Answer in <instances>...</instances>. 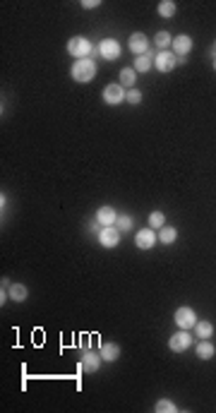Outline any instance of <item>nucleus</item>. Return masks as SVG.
<instances>
[{
	"instance_id": "obj_1",
	"label": "nucleus",
	"mask_w": 216,
	"mask_h": 413,
	"mask_svg": "<svg viewBox=\"0 0 216 413\" xmlns=\"http://www.w3.org/2000/svg\"><path fill=\"white\" fill-rule=\"evenodd\" d=\"M70 75H72V79H75V82L86 84V82H91V79H94V75H96V63H94L91 58L75 60V65H72V70H70Z\"/></svg>"
},
{
	"instance_id": "obj_2",
	"label": "nucleus",
	"mask_w": 216,
	"mask_h": 413,
	"mask_svg": "<svg viewBox=\"0 0 216 413\" xmlns=\"http://www.w3.org/2000/svg\"><path fill=\"white\" fill-rule=\"evenodd\" d=\"M67 53L75 55L77 60L89 58V55H91V41H89V39H84V36H75V39H70V41H67Z\"/></svg>"
},
{
	"instance_id": "obj_3",
	"label": "nucleus",
	"mask_w": 216,
	"mask_h": 413,
	"mask_svg": "<svg viewBox=\"0 0 216 413\" xmlns=\"http://www.w3.org/2000/svg\"><path fill=\"white\" fill-rule=\"evenodd\" d=\"M173 320H175L178 329H187V332L194 329V325H197V315H194L192 307H178L175 315H173Z\"/></svg>"
},
{
	"instance_id": "obj_4",
	"label": "nucleus",
	"mask_w": 216,
	"mask_h": 413,
	"mask_svg": "<svg viewBox=\"0 0 216 413\" xmlns=\"http://www.w3.org/2000/svg\"><path fill=\"white\" fill-rule=\"evenodd\" d=\"M190 346H192V334H190L187 329H180L178 334H173V337L168 339V348L175 351V353H183V351H187Z\"/></svg>"
},
{
	"instance_id": "obj_5",
	"label": "nucleus",
	"mask_w": 216,
	"mask_h": 413,
	"mask_svg": "<svg viewBox=\"0 0 216 413\" xmlns=\"http://www.w3.org/2000/svg\"><path fill=\"white\" fill-rule=\"evenodd\" d=\"M96 53L103 58V60H118L120 58V44L116 39H103L101 44L96 46Z\"/></svg>"
},
{
	"instance_id": "obj_6",
	"label": "nucleus",
	"mask_w": 216,
	"mask_h": 413,
	"mask_svg": "<svg viewBox=\"0 0 216 413\" xmlns=\"http://www.w3.org/2000/svg\"><path fill=\"white\" fill-rule=\"evenodd\" d=\"M175 65H178V55L168 53V51H159L156 58H154V67H156L159 72H171Z\"/></svg>"
},
{
	"instance_id": "obj_7",
	"label": "nucleus",
	"mask_w": 216,
	"mask_h": 413,
	"mask_svg": "<svg viewBox=\"0 0 216 413\" xmlns=\"http://www.w3.org/2000/svg\"><path fill=\"white\" fill-rule=\"evenodd\" d=\"M98 243H101V248H116L120 243V231L116 226H103V229L98 231Z\"/></svg>"
},
{
	"instance_id": "obj_8",
	"label": "nucleus",
	"mask_w": 216,
	"mask_h": 413,
	"mask_svg": "<svg viewBox=\"0 0 216 413\" xmlns=\"http://www.w3.org/2000/svg\"><path fill=\"white\" fill-rule=\"evenodd\" d=\"M101 363H103V358H101L98 351H86V353H82L79 370H84V372H96V370L101 368Z\"/></svg>"
},
{
	"instance_id": "obj_9",
	"label": "nucleus",
	"mask_w": 216,
	"mask_h": 413,
	"mask_svg": "<svg viewBox=\"0 0 216 413\" xmlns=\"http://www.w3.org/2000/svg\"><path fill=\"white\" fill-rule=\"evenodd\" d=\"M125 89H123V84H108L106 89H103V101L106 104H111V106H118V104H123L125 101Z\"/></svg>"
},
{
	"instance_id": "obj_10",
	"label": "nucleus",
	"mask_w": 216,
	"mask_h": 413,
	"mask_svg": "<svg viewBox=\"0 0 216 413\" xmlns=\"http://www.w3.org/2000/svg\"><path fill=\"white\" fill-rule=\"evenodd\" d=\"M156 240H159V236H156L154 229H142L140 233L135 236V245H137L140 250H151V248L156 245Z\"/></svg>"
},
{
	"instance_id": "obj_11",
	"label": "nucleus",
	"mask_w": 216,
	"mask_h": 413,
	"mask_svg": "<svg viewBox=\"0 0 216 413\" xmlns=\"http://www.w3.org/2000/svg\"><path fill=\"white\" fill-rule=\"evenodd\" d=\"M130 51L132 53H137V55H144V53H149V39L144 36L142 32H135V34H130Z\"/></svg>"
},
{
	"instance_id": "obj_12",
	"label": "nucleus",
	"mask_w": 216,
	"mask_h": 413,
	"mask_svg": "<svg viewBox=\"0 0 216 413\" xmlns=\"http://www.w3.org/2000/svg\"><path fill=\"white\" fill-rule=\"evenodd\" d=\"M173 53H178V55H187L190 51H192V39L187 36V34H178L175 39H173Z\"/></svg>"
},
{
	"instance_id": "obj_13",
	"label": "nucleus",
	"mask_w": 216,
	"mask_h": 413,
	"mask_svg": "<svg viewBox=\"0 0 216 413\" xmlns=\"http://www.w3.org/2000/svg\"><path fill=\"white\" fill-rule=\"evenodd\" d=\"M96 221L101 224V226H113L116 221H118V214H116V209L113 206H98V212H96Z\"/></svg>"
},
{
	"instance_id": "obj_14",
	"label": "nucleus",
	"mask_w": 216,
	"mask_h": 413,
	"mask_svg": "<svg viewBox=\"0 0 216 413\" xmlns=\"http://www.w3.org/2000/svg\"><path fill=\"white\" fill-rule=\"evenodd\" d=\"M98 353H101L103 363H116V360L120 358V346H118V344H111V341H106V344H101Z\"/></svg>"
},
{
	"instance_id": "obj_15",
	"label": "nucleus",
	"mask_w": 216,
	"mask_h": 413,
	"mask_svg": "<svg viewBox=\"0 0 216 413\" xmlns=\"http://www.w3.org/2000/svg\"><path fill=\"white\" fill-rule=\"evenodd\" d=\"M214 353H216V348H214V344H211V341H206V339L197 341V358L211 360V358H214Z\"/></svg>"
},
{
	"instance_id": "obj_16",
	"label": "nucleus",
	"mask_w": 216,
	"mask_h": 413,
	"mask_svg": "<svg viewBox=\"0 0 216 413\" xmlns=\"http://www.w3.org/2000/svg\"><path fill=\"white\" fill-rule=\"evenodd\" d=\"M151 65H154V58H151V53H144V55H137V58H135V65H132V67H135V72H140V75H142V72H149Z\"/></svg>"
},
{
	"instance_id": "obj_17",
	"label": "nucleus",
	"mask_w": 216,
	"mask_h": 413,
	"mask_svg": "<svg viewBox=\"0 0 216 413\" xmlns=\"http://www.w3.org/2000/svg\"><path fill=\"white\" fill-rule=\"evenodd\" d=\"M27 295H29V288H27L24 283H12L10 286V298L15 303H24Z\"/></svg>"
},
{
	"instance_id": "obj_18",
	"label": "nucleus",
	"mask_w": 216,
	"mask_h": 413,
	"mask_svg": "<svg viewBox=\"0 0 216 413\" xmlns=\"http://www.w3.org/2000/svg\"><path fill=\"white\" fill-rule=\"evenodd\" d=\"M159 240H161L163 245H173L178 240V231L173 229V226H163V229H159Z\"/></svg>"
},
{
	"instance_id": "obj_19",
	"label": "nucleus",
	"mask_w": 216,
	"mask_h": 413,
	"mask_svg": "<svg viewBox=\"0 0 216 413\" xmlns=\"http://www.w3.org/2000/svg\"><path fill=\"white\" fill-rule=\"evenodd\" d=\"M156 12H159V17H163V20H171L173 15H175V3L173 0H163V3H159Z\"/></svg>"
},
{
	"instance_id": "obj_20",
	"label": "nucleus",
	"mask_w": 216,
	"mask_h": 413,
	"mask_svg": "<svg viewBox=\"0 0 216 413\" xmlns=\"http://www.w3.org/2000/svg\"><path fill=\"white\" fill-rule=\"evenodd\" d=\"M194 332H197V337H199V339H209L211 334H214V325H211V322H206V320H202V322H197V325H194Z\"/></svg>"
},
{
	"instance_id": "obj_21",
	"label": "nucleus",
	"mask_w": 216,
	"mask_h": 413,
	"mask_svg": "<svg viewBox=\"0 0 216 413\" xmlns=\"http://www.w3.org/2000/svg\"><path fill=\"white\" fill-rule=\"evenodd\" d=\"M137 82V72H135V67H125V70H120V84L123 87H132Z\"/></svg>"
},
{
	"instance_id": "obj_22",
	"label": "nucleus",
	"mask_w": 216,
	"mask_h": 413,
	"mask_svg": "<svg viewBox=\"0 0 216 413\" xmlns=\"http://www.w3.org/2000/svg\"><path fill=\"white\" fill-rule=\"evenodd\" d=\"M154 411L156 413H175L178 411V406H175L171 399H159V403L154 406Z\"/></svg>"
},
{
	"instance_id": "obj_23",
	"label": "nucleus",
	"mask_w": 216,
	"mask_h": 413,
	"mask_svg": "<svg viewBox=\"0 0 216 413\" xmlns=\"http://www.w3.org/2000/svg\"><path fill=\"white\" fill-rule=\"evenodd\" d=\"M163 224H166V217H163L161 212H151L149 214V229L159 231V229H163Z\"/></svg>"
},
{
	"instance_id": "obj_24",
	"label": "nucleus",
	"mask_w": 216,
	"mask_h": 413,
	"mask_svg": "<svg viewBox=\"0 0 216 413\" xmlns=\"http://www.w3.org/2000/svg\"><path fill=\"white\" fill-rule=\"evenodd\" d=\"M154 41H156V46H159V51H166V48L173 44V39H171V34L168 32H159Z\"/></svg>"
},
{
	"instance_id": "obj_25",
	"label": "nucleus",
	"mask_w": 216,
	"mask_h": 413,
	"mask_svg": "<svg viewBox=\"0 0 216 413\" xmlns=\"http://www.w3.org/2000/svg\"><path fill=\"white\" fill-rule=\"evenodd\" d=\"M116 229H118L120 233L130 231V229H132V217H128V214H120L118 221H116Z\"/></svg>"
},
{
	"instance_id": "obj_26",
	"label": "nucleus",
	"mask_w": 216,
	"mask_h": 413,
	"mask_svg": "<svg viewBox=\"0 0 216 413\" xmlns=\"http://www.w3.org/2000/svg\"><path fill=\"white\" fill-rule=\"evenodd\" d=\"M125 101H128V104H132V106H137V104L142 101V91H137V89H130L128 94H125Z\"/></svg>"
},
{
	"instance_id": "obj_27",
	"label": "nucleus",
	"mask_w": 216,
	"mask_h": 413,
	"mask_svg": "<svg viewBox=\"0 0 216 413\" xmlns=\"http://www.w3.org/2000/svg\"><path fill=\"white\" fill-rule=\"evenodd\" d=\"M98 5H101L98 0H84V3H82V8H84V10H91V8H98Z\"/></svg>"
},
{
	"instance_id": "obj_28",
	"label": "nucleus",
	"mask_w": 216,
	"mask_h": 413,
	"mask_svg": "<svg viewBox=\"0 0 216 413\" xmlns=\"http://www.w3.org/2000/svg\"><path fill=\"white\" fill-rule=\"evenodd\" d=\"M89 231H91V233H96V236H98V221H96V219H94V221L89 224Z\"/></svg>"
},
{
	"instance_id": "obj_29",
	"label": "nucleus",
	"mask_w": 216,
	"mask_h": 413,
	"mask_svg": "<svg viewBox=\"0 0 216 413\" xmlns=\"http://www.w3.org/2000/svg\"><path fill=\"white\" fill-rule=\"evenodd\" d=\"M214 70H216V58H214Z\"/></svg>"
},
{
	"instance_id": "obj_30",
	"label": "nucleus",
	"mask_w": 216,
	"mask_h": 413,
	"mask_svg": "<svg viewBox=\"0 0 216 413\" xmlns=\"http://www.w3.org/2000/svg\"><path fill=\"white\" fill-rule=\"evenodd\" d=\"M214 48H216V46H214Z\"/></svg>"
}]
</instances>
